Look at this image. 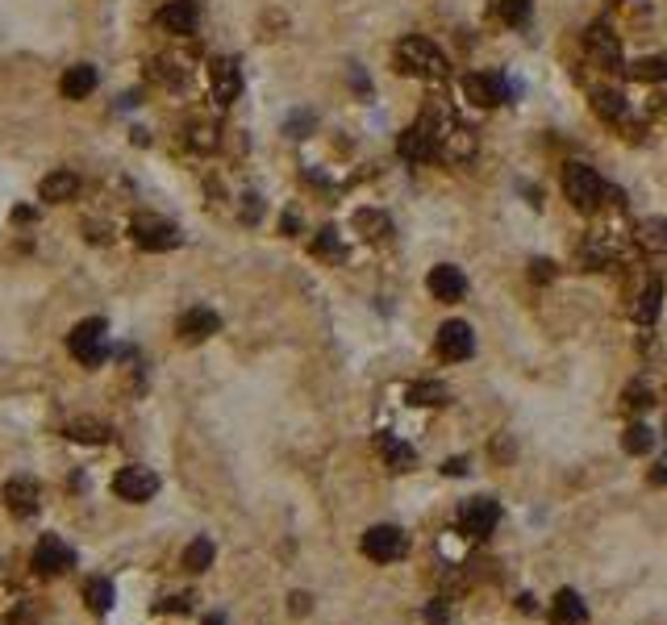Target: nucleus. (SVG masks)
Instances as JSON below:
<instances>
[{
	"mask_svg": "<svg viewBox=\"0 0 667 625\" xmlns=\"http://www.w3.org/2000/svg\"><path fill=\"white\" fill-rule=\"evenodd\" d=\"M397 72L417 80H447V55L425 38H405L397 42Z\"/></svg>",
	"mask_w": 667,
	"mask_h": 625,
	"instance_id": "1",
	"label": "nucleus"
},
{
	"mask_svg": "<svg viewBox=\"0 0 667 625\" xmlns=\"http://www.w3.org/2000/svg\"><path fill=\"white\" fill-rule=\"evenodd\" d=\"M563 193H568V201L580 209V213H593V209L605 201V180H601L588 163H568V171H563Z\"/></svg>",
	"mask_w": 667,
	"mask_h": 625,
	"instance_id": "2",
	"label": "nucleus"
},
{
	"mask_svg": "<svg viewBox=\"0 0 667 625\" xmlns=\"http://www.w3.org/2000/svg\"><path fill=\"white\" fill-rule=\"evenodd\" d=\"M105 342H109V325L100 321V317H88V321H80L72 334H67V347H72V355L84 363V367H100V363H105V355H109Z\"/></svg>",
	"mask_w": 667,
	"mask_h": 625,
	"instance_id": "3",
	"label": "nucleus"
},
{
	"mask_svg": "<svg viewBox=\"0 0 667 625\" xmlns=\"http://www.w3.org/2000/svg\"><path fill=\"white\" fill-rule=\"evenodd\" d=\"M363 554L372 563H400L409 554V538L397 526H372L363 534Z\"/></svg>",
	"mask_w": 667,
	"mask_h": 625,
	"instance_id": "4",
	"label": "nucleus"
},
{
	"mask_svg": "<svg viewBox=\"0 0 667 625\" xmlns=\"http://www.w3.org/2000/svg\"><path fill=\"white\" fill-rule=\"evenodd\" d=\"M434 350H438V359H447V363L472 359V350H475L472 325L467 321H442V330H438V338H434Z\"/></svg>",
	"mask_w": 667,
	"mask_h": 625,
	"instance_id": "5",
	"label": "nucleus"
},
{
	"mask_svg": "<svg viewBox=\"0 0 667 625\" xmlns=\"http://www.w3.org/2000/svg\"><path fill=\"white\" fill-rule=\"evenodd\" d=\"M130 234L142 251H171V246H180V229L171 226V221H163V217H133Z\"/></svg>",
	"mask_w": 667,
	"mask_h": 625,
	"instance_id": "6",
	"label": "nucleus"
},
{
	"mask_svg": "<svg viewBox=\"0 0 667 625\" xmlns=\"http://www.w3.org/2000/svg\"><path fill=\"white\" fill-rule=\"evenodd\" d=\"M463 92L480 108H492V105H505V100H509V84H505V75H497V72H472L463 80Z\"/></svg>",
	"mask_w": 667,
	"mask_h": 625,
	"instance_id": "7",
	"label": "nucleus"
},
{
	"mask_svg": "<svg viewBox=\"0 0 667 625\" xmlns=\"http://www.w3.org/2000/svg\"><path fill=\"white\" fill-rule=\"evenodd\" d=\"M113 492L122 496V501L142 505V501H150V496L158 492V475L150 467H122L113 475Z\"/></svg>",
	"mask_w": 667,
	"mask_h": 625,
	"instance_id": "8",
	"label": "nucleus"
},
{
	"mask_svg": "<svg viewBox=\"0 0 667 625\" xmlns=\"http://www.w3.org/2000/svg\"><path fill=\"white\" fill-rule=\"evenodd\" d=\"M500 521V505L497 501H488V496H475V501H467L459 513V529L467 534V538H488L492 529H497Z\"/></svg>",
	"mask_w": 667,
	"mask_h": 625,
	"instance_id": "9",
	"label": "nucleus"
},
{
	"mask_svg": "<svg viewBox=\"0 0 667 625\" xmlns=\"http://www.w3.org/2000/svg\"><path fill=\"white\" fill-rule=\"evenodd\" d=\"M397 155L405 158V163H430V158H438V138L430 133L425 121H417V125H409V130L397 138Z\"/></svg>",
	"mask_w": 667,
	"mask_h": 625,
	"instance_id": "10",
	"label": "nucleus"
},
{
	"mask_svg": "<svg viewBox=\"0 0 667 625\" xmlns=\"http://www.w3.org/2000/svg\"><path fill=\"white\" fill-rule=\"evenodd\" d=\"M425 288H430V296L442 304H455L467 296V276H463L455 263H442L430 271V279H425Z\"/></svg>",
	"mask_w": 667,
	"mask_h": 625,
	"instance_id": "11",
	"label": "nucleus"
},
{
	"mask_svg": "<svg viewBox=\"0 0 667 625\" xmlns=\"http://www.w3.org/2000/svg\"><path fill=\"white\" fill-rule=\"evenodd\" d=\"M72 563H75V554L67 551V542H59L55 534H47V538L34 546V567L42 576H63Z\"/></svg>",
	"mask_w": 667,
	"mask_h": 625,
	"instance_id": "12",
	"label": "nucleus"
},
{
	"mask_svg": "<svg viewBox=\"0 0 667 625\" xmlns=\"http://www.w3.org/2000/svg\"><path fill=\"white\" fill-rule=\"evenodd\" d=\"M221 330V317L213 309H188L180 317V325H175V334H180V342H188V347H196V342H205V338H213Z\"/></svg>",
	"mask_w": 667,
	"mask_h": 625,
	"instance_id": "13",
	"label": "nucleus"
},
{
	"mask_svg": "<svg viewBox=\"0 0 667 625\" xmlns=\"http://www.w3.org/2000/svg\"><path fill=\"white\" fill-rule=\"evenodd\" d=\"M38 484L30 480V475H13L9 484H4V505H9L13 518H34L38 513Z\"/></svg>",
	"mask_w": 667,
	"mask_h": 625,
	"instance_id": "14",
	"label": "nucleus"
},
{
	"mask_svg": "<svg viewBox=\"0 0 667 625\" xmlns=\"http://www.w3.org/2000/svg\"><path fill=\"white\" fill-rule=\"evenodd\" d=\"M209 75H213V97H218V105H234L238 92H243V72H238V63L218 59L213 67H209Z\"/></svg>",
	"mask_w": 667,
	"mask_h": 625,
	"instance_id": "15",
	"label": "nucleus"
},
{
	"mask_svg": "<svg viewBox=\"0 0 667 625\" xmlns=\"http://www.w3.org/2000/svg\"><path fill=\"white\" fill-rule=\"evenodd\" d=\"M59 92L67 100H84L97 92V67H88V63H75V67H67L59 80Z\"/></svg>",
	"mask_w": 667,
	"mask_h": 625,
	"instance_id": "16",
	"label": "nucleus"
},
{
	"mask_svg": "<svg viewBox=\"0 0 667 625\" xmlns=\"http://www.w3.org/2000/svg\"><path fill=\"white\" fill-rule=\"evenodd\" d=\"M196 17H201V13H196L192 0H171L167 9L158 13V25H163L167 34H192V30H196Z\"/></svg>",
	"mask_w": 667,
	"mask_h": 625,
	"instance_id": "17",
	"label": "nucleus"
},
{
	"mask_svg": "<svg viewBox=\"0 0 667 625\" xmlns=\"http://www.w3.org/2000/svg\"><path fill=\"white\" fill-rule=\"evenodd\" d=\"M584 621H588V609H584L580 592L563 588L555 601H551V625H584Z\"/></svg>",
	"mask_w": 667,
	"mask_h": 625,
	"instance_id": "18",
	"label": "nucleus"
},
{
	"mask_svg": "<svg viewBox=\"0 0 667 625\" xmlns=\"http://www.w3.org/2000/svg\"><path fill=\"white\" fill-rule=\"evenodd\" d=\"M75 193H80V176L75 171H50L47 180H42V201H50V205H63Z\"/></svg>",
	"mask_w": 667,
	"mask_h": 625,
	"instance_id": "19",
	"label": "nucleus"
},
{
	"mask_svg": "<svg viewBox=\"0 0 667 625\" xmlns=\"http://www.w3.org/2000/svg\"><path fill=\"white\" fill-rule=\"evenodd\" d=\"M376 446H380V455H384V463H389L392 471H413V463H417L413 446L409 442H397L392 433H376Z\"/></svg>",
	"mask_w": 667,
	"mask_h": 625,
	"instance_id": "20",
	"label": "nucleus"
},
{
	"mask_svg": "<svg viewBox=\"0 0 667 625\" xmlns=\"http://www.w3.org/2000/svg\"><path fill=\"white\" fill-rule=\"evenodd\" d=\"M638 246L643 251H655V254H663L667 251V217H646V221H638Z\"/></svg>",
	"mask_w": 667,
	"mask_h": 625,
	"instance_id": "21",
	"label": "nucleus"
},
{
	"mask_svg": "<svg viewBox=\"0 0 667 625\" xmlns=\"http://www.w3.org/2000/svg\"><path fill=\"white\" fill-rule=\"evenodd\" d=\"M84 601H88V609H92V613H109V609H113V579L92 576L84 584Z\"/></svg>",
	"mask_w": 667,
	"mask_h": 625,
	"instance_id": "22",
	"label": "nucleus"
},
{
	"mask_svg": "<svg viewBox=\"0 0 667 625\" xmlns=\"http://www.w3.org/2000/svg\"><path fill=\"white\" fill-rule=\"evenodd\" d=\"M621 446H626V455H651V446H655V430L643 425V421H634V425H626V433H621Z\"/></svg>",
	"mask_w": 667,
	"mask_h": 625,
	"instance_id": "23",
	"label": "nucleus"
},
{
	"mask_svg": "<svg viewBox=\"0 0 667 625\" xmlns=\"http://www.w3.org/2000/svg\"><path fill=\"white\" fill-rule=\"evenodd\" d=\"M659 301H663V284L659 279H651L643 288V296H638V304H634V321H643V325H651L659 317Z\"/></svg>",
	"mask_w": 667,
	"mask_h": 625,
	"instance_id": "24",
	"label": "nucleus"
},
{
	"mask_svg": "<svg viewBox=\"0 0 667 625\" xmlns=\"http://www.w3.org/2000/svg\"><path fill=\"white\" fill-rule=\"evenodd\" d=\"M405 400H409V405H425V409H430V405H447L450 397H447V388L434 384V380H417V384H409Z\"/></svg>",
	"mask_w": 667,
	"mask_h": 625,
	"instance_id": "25",
	"label": "nucleus"
},
{
	"mask_svg": "<svg viewBox=\"0 0 667 625\" xmlns=\"http://www.w3.org/2000/svg\"><path fill=\"white\" fill-rule=\"evenodd\" d=\"M588 50H593V59L601 63V67H618V63H621L618 42H613L605 30H593V34H588Z\"/></svg>",
	"mask_w": 667,
	"mask_h": 625,
	"instance_id": "26",
	"label": "nucleus"
},
{
	"mask_svg": "<svg viewBox=\"0 0 667 625\" xmlns=\"http://www.w3.org/2000/svg\"><path fill=\"white\" fill-rule=\"evenodd\" d=\"M209 563H213V542H209V538L188 542V551H184V567H188V571H205Z\"/></svg>",
	"mask_w": 667,
	"mask_h": 625,
	"instance_id": "27",
	"label": "nucleus"
},
{
	"mask_svg": "<svg viewBox=\"0 0 667 625\" xmlns=\"http://www.w3.org/2000/svg\"><path fill=\"white\" fill-rule=\"evenodd\" d=\"M497 9L505 25H526L534 13V0H497Z\"/></svg>",
	"mask_w": 667,
	"mask_h": 625,
	"instance_id": "28",
	"label": "nucleus"
},
{
	"mask_svg": "<svg viewBox=\"0 0 667 625\" xmlns=\"http://www.w3.org/2000/svg\"><path fill=\"white\" fill-rule=\"evenodd\" d=\"M67 433L80 438V442H105V438H109V425H105V421H72Z\"/></svg>",
	"mask_w": 667,
	"mask_h": 625,
	"instance_id": "29",
	"label": "nucleus"
},
{
	"mask_svg": "<svg viewBox=\"0 0 667 625\" xmlns=\"http://www.w3.org/2000/svg\"><path fill=\"white\" fill-rule=\"evenodd\" d=\"M634 80H643V84H651V80H667V59H638L630 67Z\"/></svg>",
	"mask_w": 667,
	"mask_h": 625,
	"instance_id": "30",
	"label": "nucleus"
},
{
	"mask_svg": "<svg viewBox=\"0 0 667 625\" xmlns=\"http://www.w3.org/2000/svg\"><path fill=\"white\" fill-rule=\"evenodd\" d=\"M596 113L609 117V121H621L626 117V97H618V92H601V97H596Z\"/></svg>",
	"mask_w": 667,
	"mask_h": 625,
	"instance_id": "31",
	"label": "nucleus"
},
{
	"mask_svg": "<svg viewBox=\"0 0 667 625\" xmlns=\"http://www.w3.org/2000/svg\"><path fill=\"white\" fill-rule=\"evenodd\" d=\"M313 254L321 259H342V242H338V229H321L313 242Z\"/></svg>",
	"mask_w": 667,
	"mask_h": 625,
	"instance_id": "32",
	"label": "nucleus"
},
{
	"mask_svg": "<svg viewBox=\"0 0 667 625\" xmlns=\"http://www.w3.org/2000/svg\"><path fill=\"white\" fill-rule=\"evenodd\" d=\"M651 405H655V397H651V388H646V384L626 388V409H630V413H646Z\"/></svg>",
	"mask_w": 667,
	"mask_h": 625,
	"instance_id": "33",
	"label": "nucleus"
},
{
	"mask_svg": "<svg viewBox=\"0 0 667 625\" xmlns=\"http://www.w3.org/2000/svg\"><path fill=\"white\" fill-rule=\"evenodd\" d=\"M359 226L372 229L367 238H384V234H389V217H384V213H372V209H363V213H359Z\"/></svg>",
	"mask_w": 667,
	"mask_h": 625,
	"instance_id": "34",
	"label": "nucleus"
},
{
	"mask_svg": "<svg viewBox=\"0 0 667 625\" xmlns=\"http://www.w3.org/2000/svg\"><path fill=\"white\" fill-rule=\"evenodd\" d=\"M309 130H313V113H292L288 125H284V133H288V138H304Z\"/></svg>",
	"mask_w": 667,
	"mask_h": 625,
	"instance_id": "35",
	"label": "nucleus"
},
{
	"mask_svg": "<svg viewBox=\"0 0 667 625\" xmlns=\"http://www.w3.org/2000/svg\"><path fill=\"white\" fill-rule=\"evenodd\" d=\"M425 621L430 625H450V604L438 596V601H430V609H425Z\"/></svg>",
	"mask_w": 667,
	"mask_h": 625,
	"instance_id": "36",
	"label": "nucleus"
},
{
	"mask_svg": "<svg viewBox=\"0 0 667 625\" xmlns=\"http://www.w3.org/2000/svg\"><path fill=\"white\" fill-rule=\"evenodd\" d=\"M530 279H538V284L555 279V263H551V259H534V263H530Z\"/></svg>",
	"mask_w": 667,
	"mask_h": 625,
	"instance_id": "37",
	"label": "nucleus"
},
{
	"mask_svg": "<svg viewBox=\"0 0 667 625\" xmlns=\"http://www.w3.org/2000/svg\"><path fill=\"white\" fill-rule=\"evenodd\" d=\"M304 609H309V596H304V592H296V596H292V613L301 617Z\"/></svg>",
	"mask_w": 667,
	"mask_h": 625,
	"instance_id": "38",
	"label": "nucleus"
},
{
	"mask_svg": "<svg viewBox=\"0 0 667 625\" xmlns=\"http://www.w3.org/2000/svg\"><path fill=\"white\" fill-rule=\"evenodd\" d=\"M13 221H17V226H25V221H34V209H13Z\"/></svg>",
	"mask_w": 667,
	"mask_h": 625,
	"instance_id": "39",
	"label": "nucleus"
},
{
	"mask_svg": "<svg viewBox=\"0 0 667 625\" xmlns=\"http://www.w3.org/2000/svg\"><path fill=\"white\" fill-rule=\"evenodd\" d=\"M259 217V196H246V221H255Z\"/></svg>",
	"mask_w": 667,
	"mask_h": 625,
	"instance_id": "40",
	"label": "nucleus"
},
{
	"mask_svg": "<svg viewBox=\"0 0 667 625\" xmlns=\"http://www.w3.org/2000/svg\"><path fill=\"white\" fill-rule=\"evenodd\" d=\"M463 471H467V463H463V458H450V463H447V475H463Z\"/></svg>",
	"mask_w": 667,
	"mask_h": 625,
	"instance_id": "41",
	"label": "nucleus"
},
{
	"mask_svg": "<svg viewBox=\"0 0 667 625\" xmlns=\"http://www.w3.org/2000/svg\"><path fill=\"white\" fill-rule=\"evenodd\" d=\"M651 480L663 484V488H667V467H655V471H651Z\"/></svg>",
	"mask_w": 667,
	"mask_h": 625,
	"instance_id": "42",
	"label": "nucleus"
},
{
	"mask_svg": "<svg viewBox=\"0 0 667 625\" xmlns=\"http://www.w3.org/2000/svg\"><path fill=\"white\" fill-rule=\"evenodd\" d=\"M205 625H226V617H221V613H213V617H205Z\"/></svg>",
	"mask_w": 667,
	"mask_h": 625,
	"instance_id": "43",
	"label": "nucleus"
}]
</instances>
